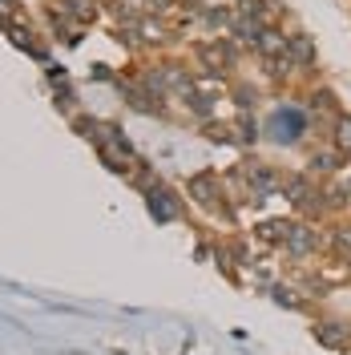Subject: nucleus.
Returning a JSON list of instances; mask_svg holds the SVG:
<instances>
[{"label":"nucleus","mask_w":351,"mask_h":355,"mask_svg":"<svg viewBox=\"0 0 351 355\" xmlns=\"http://www.w3.org/2000/svg\"><path fill=\"white\" fill-rule=\"evenodd\" d=\"M303 133V113L299 110H279L271 117V137L275 141H295Z\"/></svg>","instance_id":"nucleus-1"},{"label":"nucleus","mask_w":351,"mask_h":355,"mask_svg":"<svg viewBox=\"0 0 351 355\" xmlns=\"http://www.w3.org/2000/svg\"><path fill=\"white\" fill-rule=\"evenodd\" d=\"M315 339H319V343H323V347H339V352H343V347H348L351 343V331L348 327H343V323H315Z\"/></svg>","instance_id":"nucleus-2"},{"label":"nucleus","mask_w":351,"mask_h":355,"mask_svg":"<svg viewBox=\"0 0 351 355\" xmlns=\"http://www.w3.org/2000/svg\"><path fill=\"white\" fill-rule=\"evenodd\" d=\"M286 57H291V61H295V65H315V41H311V37H303V33H299V37H291V41H286Z\"/></svg>","instance_id":"nucleus-3"},{"label":"nucleus","mask_w":351,"mask_h":355,"mask_svg":"<svg viewBox=\"0 0 351 355\" xmlns=\"http://www.w3.org/2000/svg\"><path fill=\"white\" fill-rule=\"evenodd\" d=\"M286 250H291V254H299V259L311 254V250H315V230H311V226H295V230H291V239H286Z\"/></svg>","instance_id":"nucleus-4"},{"label":"nucleus","mask_w":351,"mask_h":355,"mask_svg":"<svg viewBox=\"0 0 351 355\" xmlns=\"http://www.w3.org/2000/svg\"><path fill=\"white\" fill-rule=\"evenodd\" d=\"M286 41L283 33H275V28H263V37H259V53L263 57H286Z\"/></svg>","instance_id":"nucleus-5"},{"label":"nucleus","mask_w":351,"mask_h":355,"mask_svg":"<svg viewBox=\"0 0 351 355\" xmlns=\"http://www.w3.org/2000/svg\"><path fill=\"white\" fill-rule=\"evenodd\" d=\"M246 182H250L255 198H263V194H271V190H275V174H271L266 166H250V170H246Z\"/></svg>","instance_id":"nucleus-6"},{"label":"nucleus","mask_w":351,"mask_h":355,"mask_svg":"<svg viewBox=\"0 0 351 355\" xmlns=\"http://www.w3.org/2000/svg\"><path fill=\"white\" fill-rule=\"evenodd\" d=\"M150 214H157L162 222H170L178 214V206L170 202V194H166V190H150Z\"/></svg>","instance_id":"nucleus-7"},{"label":"nucleus","mask_w":351,"mask_h":355,"mask_svg":"<svg viewBox=\"0 0 351 355\" xmlns=\"http://www.w3.org/2000/svg\"><path fill=\"white\" fill-rule=\"evenodd\" d=\"M286 198L295 202V206H311L315 190H311V182H307V178H291V182H286Z\"/></svg>","instance_id":"nucleus-8"},{"label":"nucleus","mask_w":351,"mask_h":355,"mask_svg":"<svg viewBox=\"0 0 351 355\" xmlns=\"http://www.w3.org/2000/svg\"><path fill=\"white\" fill-rule=\"evenodd\" d=\"M202 61L210 69H226L230 65V49L226 44H202Z\"/></svg>","instance_id":"nucleus-9"},{"label":"nucleus","mask_w":351,"mask_h":355,"mask_svg":"<svg viewBox=\"0 0 351 355\" xmlns=\"http://www.w3.org/2000/svg\"><path fill=\"white\" fill-rule=\"evenodd\" d=\"M234 37H239V41H246V44H259V37H263V24L255 21V17H250V21L242 17V21H234Z\"/></svg>","instance_id":"nucleus-10"},{"label":"nucleus","mask_w":351,"mask_h":355,"mask_svg":"<svg viewBox=\"0 0 351 355\" xmlns=\"http://www.w3.org/2000/svg\"><path fill=\"white\" fill-rule=\"evenodd\" d=\"M291 230H295L291 222H266L263 239H266V243H286V239H291Z\"/></svg>","instance_id":"nucleus-11"},{"label":"nucleus","mask_w":351,"mask_h":355,"mask_svg":"<svg viewBox=\"0 0 351 355\" xmlns=\"http://www.w3.org/2000/svg\"><path fill=\"white\" fill-rule=\"evenodd\" d=\"M335 146L351 154V117H339V121H335Z\"/></svg>","instance_id":"nucleus-12"},{"label":"nucleus","mask_w":351,"mask_h":355,"mask_svg":"<svg viewBox=\"0 0 351 355\" xmlns=\"http://www.w3.org/2000/svg\"><path fill=\"white\" fill-rule=\"evenodd\" d=\"M335 162H339V154H315V157H311V170L331 174V170H335Z\"/></svg>","instance_id":"nucleus-13"},{"label":"nucleus","mask_w":351,"mask_h":355,"mask_svg":"<svg viewBox=\"0 0 351 355\" xmlns=\"http://www.w3.org/2000/svg\"><path fill=\"white\" fill-rule=\"evenodd\" d=\"M69 4H73V12H77V17H81V21H93V12H97V8H93V0H69Z\"/></svg>","instance_id":"nucleus-14"},{"label":"nucleus","mask_w":351,"mask_h":355,"mask_svg":"<svg viewBox=\"0 0 351 355\" xmlns=\"http://www.w3.org/2000/svg\"><path fill=\"white\" fill-rule=\"evenodd\" d=\"M335 250H343V254H351V226H343V230L335 234Z\"/></svg>","instance_id":"nucleus-15"},{"label":"nucleus","mask_w":351,"mask_h":355,"mask_svg":"<svg viewBox=\"0 0 351 355\" xmlns=\"http://www.w3.org/2000/svg\"><path fill=\"white\" fill-rule=\"evenodd\" d=\"M275 299H279V303H286V307H299V299H295L291 291H283V287H275Z\"/></svg>","instance_id":"nucleus-16"},{"label":"nucleus","mask_w":351,"mask_h":355,"mask_svg":"<svg viewBox=\"0 0 351 355\" xmlns=\"http://www.w3.org/2000/svg\"><path fill=\"white\" fill-rule=\"evenodd\" d=\"M150 4H154V8H166V0H150Z\"/></svg>","instance_id":"nucleus-17"},{"label":"nucleus","mask_w":351,"mask_h":355,"mask_svg":"<svg viewBox=\"0 0 351 355\" xmlns=\"http://www.w3.org/2000/svg\"><path fill=\"white\" fill-rule=\"evenodd\" d=\"M343 355H351V343H348V347H343Z\"/></svg>","instance_id":"nucleus-18"}]
</instances>
